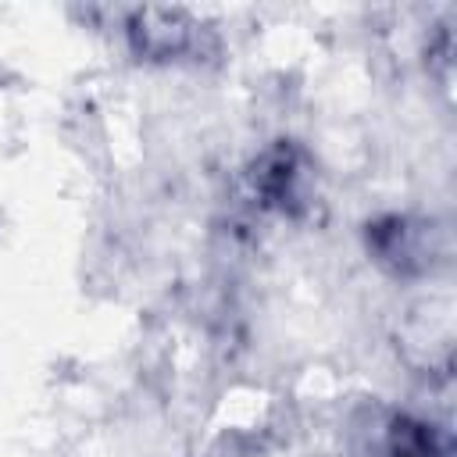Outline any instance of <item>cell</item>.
<instances>
[{"label": "cell", "instance_id": "6da1fadb", "mask_svg": "<svg viewBox=\"0 0 457 457\" xmlns=\"http://www.w3.org/2000/svg\"><path fill=\"white\" fill-rule=\"evenodd\" d=\"M368 246L396 275H421V271H428V264L436 257L432 225L411 221V218H396V214L368 225Z\"/></svg>", "mask_w": 457, "mask_h": 457}, {"label": "cell", "instance_id": "3957f363", "mask_svg": "<svg viewBox=\"0 0 457 457\" xmlns=\"http://www.w3.org/2000/svg\"><path fill=\"white\" fill-rule=\"evenodd\" d=\"M189 21L179 11H136L129 21V36L139 54L146 57H171L182 54L189 43Z\"/></svg>", "mask_w": 457, "mask_h": 457}, {"label": "cell", "instance_id": "7a4b0ae2", "mask_svg": "<svg viewBox=\"0 0 457 457\" xmlns=\"http://www.w3.org/2000/svg\"><path fill=\"white\" fill-rule=\"evenodd\" d=\"M303 161L293 146L278 143L275 150H268L253 171V186L257 193L264 196L268 207H278V211H293L296 204H303Z\"/></svg>", "mask_w": 457, "mask_h": 457}, {"label": "cell", "instance_id": "277c9868", "mask_svg": "<svg viewBox=\"0 0 457 457\" xmlns=\"http://www.w3.org/2000/svg\"><path fill=\"white\" fill-rule=\"evenodd\" d=\"M389 457H450L439 432L414 418H396L389 432Z\"/></svg>", "mask_w": 457, "mask_h": 457}]
</instances>
